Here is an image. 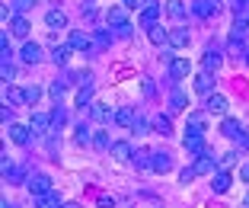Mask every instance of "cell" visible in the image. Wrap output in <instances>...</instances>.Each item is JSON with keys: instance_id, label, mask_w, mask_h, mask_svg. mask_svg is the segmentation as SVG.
<instances>
[{"instance_id": "1", "label": "cell", "mask_w": 249, "mask_h": 208, "mask_svg": "<svg viewBox=\"0 0 249 208\" xmlns=\"http://www.w3.org/2000/svg\"><path fill=\"white\" fill-rule=\"evenodd\" d=\"M106 22H109V26H115L122 36H128V29H131V26H128V7H124V3H118V7H109V13H106Z\"/></svg>"}, {"instance_id": "22", "label": "cell", "mask_w": 249, "mask_h": 208, "mask_svg": "<svg viewBox=\"0 0 249 208\" xmlns=\"http://www.w3.org/2000/svg\"><path fill=\"white\" fill-rule=\"evenodd\" d=\"M189 10L192 7H185L182 0H166V13L173 16V19H185V16H189Z\"/></svg>"}, {"instance_id": "11", "label": "cell", "mask_w": 249, "mask_h": 208, "mask_svg": "<svg viewBox=\"0 0 249 208\" xmlns=\"http://www.w3.org/2000/svg\"><path fill=\"white\" fill-rule=\"evenodd\" d=\"M192 13L201 16V19H208V16H217V3H211V0H192Z\"/></svg>"}, {"instance_id": "24", "label": "cell", "mask_w": 249, "mask_h": 208, "mask_svg": "<svg viewBox=\"0 0 249 208\" xmlns=\"http://www.w3.org/2000/svg\"><path fill=\"white\" fill-rule=\"evenodd\" d=\"M36 208H61V195L54 192H45V195H36Z\"/></svg>"}, {"instance_id": "6", "label": "cell", "mask_w": 249, "mask_h": 208, "mask_svg": "<svg viewBox=\"0 0 249 208\" xmlns=\"http://www.w3.org/2000/svg\"><path fill=\"white\" fill-rule=\"evenodd\" d=\"M182 148L189 151V154H195V157L208 154V144H205V138H201V134H185V138H182Z\"/></svg>"}, {"instance_id": "15", "label": "cell", "mask_w": 249, "mask_h": 208, "mask_svg": "<svg viewBox=\"0 0 249 208\" xmlns=\"http://www.w3.org/2000/svg\"><path fill=\"white\" fill-rule=\"evenodd\" d=\"M22 61H26V64H38V61H42V45L38 42H26L22 45Z\"/></svg>"}, {"instance_id": "38", "label": "cell", "mask_w": 249, "mask_h": 208, "mask_svg": "<svg viewBox=\"0 0 249 208\" xmlns=\"http://www.w3.org/2000/svg\"><path fill=\"white\" fill-rule=\"evenodd\" d=\"M93 144H96V148H103V151L112 148V141H109V134H106V132H96L93 134Z\"/></svg>"}, {"instance_id": "33", "label": "cell", "mask_w": 249, "mask_h": 208, "mask_svg": "<svg viewBox=\"0 0 249 208\" xmlns=\"http://www.w3.org/2000/svg\"><path fill=\"white\" fill-rule=\"evenodd\" d=\"M7 103H26V90H19V87H10L7 83Z\"/></svg>"}, {"instance_id": "43", "label": "cell", "mask_w": 249, "mask_h": 208, "mask_svg": "<svg viewBox=\"0 0 249 208\" xmlns=\"http://www.w3.org/2000/svg\"><path fill=\"white\" fill-rule=\"evenodd\" d=\"M195 176H198V173H195V167H185V170L179 173V179H182V183H192Z\"/></svg>"}, {"instance_id": "2", "label": "cell", "mask_w": 249, "mask_h": 208, "mask_svg": "<svg viewBox=\"0 0 249 208\" xmlns=\"http://www.w3.org/2000/svg\"><path fill=\"white\" fill-rule=\"evenodd\" d=\"M160 10H163V3H160V0H147L144 7H141V13H138V22L144 26V29L157 26V19H160Z\"/></svg>"}, {"instance_id": "42", "label": "cell", "mask_w": 249, "mask_h": 208, "mask_svg": "<svg viewBox=\"0 0 249 208\" xmlns=\"http://www.w3.org/2000/svg\"><path fill=\"white\" fill-rule=\"evenodd\" d=\"M29 7H36V0H13V10H16V13H26Z\"/></svg>"}, {"instance_id": "18", "label": "cell", "mask_w": 249, "mask_h": 208, "mask_svg": "<svg viewBox=\"0 0 249 208\" xmlns=\"http://www.w3.org/2000/svg\"><path fill=\"white\" fill-rule=\"evenodd\" d=\"M220 64H224V55H220V52H214V48H208V52H205V58H201V67H205L208 74H211V71H217Z\"/></svg>"}, {"instance_id": "29", "label": "cell", "mask_w": 249, "mask_h": 208, "mask_svg": "<svg viewBox=\"0 0 249 208\" xmlns=\"http://www.w3.org/2000/svg\"><path fill=\"white\" fill-rule=\"evenodd\" d=\"M73 99H77V106H80V109H87V103L93 99V87H89V83H83V87L77 90V96H73Z\"/></svg>"}, {"instance_id": "52", "label": "cell", "mask_w": 249, "mask_h": 208, "mask_svg": "<svg viewBox=\"0 0 249 208\" xmlns=\"http://www.w3.org/2000/svg\"><path fill=\"white\" fill-rule=\"evenodd\" d=\"M243 205H246V208H249V192H246V199H243Z\"/></svg>"}, {"instance_id": "16", "label": "cell", "mask_w": 249, "mask_h": 208, "mask_svg": "<svg viewBox=\"0 0 249 208\" xmlns=\"http://www.w3.org/2000/svg\"><path fill=\"white\" fill-rule=\"evenodd\" d=\"M115 122L122 128H134V122H138V115H134L131 106H122V109H115Z\"/></svg>"}, {"instance_id": "37", "label": "cell", "mask_w": 249, "mask_h": 208, "mask_svg": "<svg viewBox=\"0 0 249 208\" xmlns=\"http://www.w3.org/2000/svg\"><path fill=\"white\" fill-rule=\"evenodd\" d=\"M236 164V154H233V151H230V154H224V157H220V160H217V170H230V167H233Z\"/></svg>"}, {"instance_id": "54", "label": "cell", "mask_w": 249, "mask_h": 208, "mask_svg": "<svg viewBox=\"0 0 249 208\" xmlns=\"http://www.w3.org/2000/svg\"><path fill=\"white\" fill-rule=\"evenodd\" d=\"M211 3H220V0H211Z\"/></svg>"}, {"instance_id": "46", "label": "cell", "mask_w": 249, "mask_h": 208, "mask_svg": "<svg viewBox=\"0 0 249 208\" xmlns=\"http://www.w3.org/2000/svg\"><path fill=\"white\" fill-rule=\"evenodd\" d=\"M134 132H138V134H147V122L138 119V122H134Z\"/></svg>"}, {"instance_id": "34", "label": "cell", "mask_w": 249, "mask_h": 208, "mask_svg": "<svg viewBox=\"0 0 249 208\" xmlns=\"http://www.w3.org/2000/svg\"><path fill=\"white\" fill-rule=\"evenodd\" d=\"M38 99H42V87H38V83H36V87H26V103L36 106Z\"/></svg>"}, {"instance_id": "21", "label": "cell", "mask_w": 249, "mask_h": 208, "mask_svg": "<svg viewBox=\"0 0 249 208\" xmlns=\"http://www.w3.org/2000/svg\"><path fill=\"white\" fill-rule=\"evenodd\" d=\"M29 19H26V16H13V19H10V32H13V36H19V38H26L29 36Z\"/></svg>"}, {"instance_id": "47", "label": "cell", "mask_w": 249, "mask_h": 208, "mask_svg": "<svg viewBox=\"0 0 249 208\" xmlns=\"http://www.w3.org/2000/svg\"><path fill=\"white\" fill-rule=\"evenodd\" d=\"M122 3H124V7H128V10H138V7H144L141 0H122Z\"/></svg>"}, {"instance_id": "19", "label": "cell", "mask_w": 249, "mask_h": 208, "mask_svg": "<svg viewBox=\"0 0 249 208\" xmlns=\"http://www.w3.org/2000/svg\"><path fill=\"white\" fill-rule=\"evenodd\" d=\"M112 157H115V160H131L134 157V151H131V144L128 141H112Z\"/></svg>"}, {"instance_id": "3", "label": "cell", "mask_w": 249, "mask_h": 208, "mask_svg": "<svg viewBox=\"0 0 249 208\" xmlns=\"http://www.w3.org/2000/svg\"><path fill=\"white\" fill-rule=\"evenodd\" d=\"M205 132H208L205 112H189V122H185V134H201V138H205Z\"/></svg>"}, {"instance_id": "48", "label": "cell", "mask_w": 249, "mask_h": 208, "mask_svg": "<svg viewBox=\"0 0 249 208\" xmlns=\"http://www.w3.org/2000/svg\"><path fill=\"white\" fill-rule=\"evenodd\" d=\"M240 179H243V183H249V164L240 167Z\"/></svg>"}, {"instance_id": "31", "label": "cell", "mask_w": 249, "mask_h": 208, "mask_svg": "<svg viewBox=\"0 0 249 208\" xmlns=\"http://www.w3.org/2000/svg\"><path fill=\"white\" fill-rule=\"evenodd\" d=\"M220 132L227 134V138H240V122L227 115V119H224V125H220Z\"/></svg>"}, {"instance_id": "23", "label": "cell", "mask_w": 249, "mask_h": 208, "mask_svg": "<svg viewBox=\"0 0 249 208\" xmlns=\"http://www.w3.org/2000/svg\"><path fill=\"white\" fill-rule=\"evenodd\" d=\"M89 115H93L96 122H109V119H115V115H112V106H106V103H93V106H89Z\"/></svg>"}, {"instance_id": "30", "label": "cell", "mask_w": 249, "mask_h": 208, "mask_svg": "<svg viewBox=\"0 0 249 208\" xmlns=\"http://www.w3.org/2000/svg\"><path fill=\"white\" fill-rule=\"evenodd\" d=\"M71 52H73L71 45H58V48L52 52V61H54V64H67V58H71Z\"/></svg>"}, {"instance_id": "4", "label": "cell", "mask_w": 249, "mask_h": 208, "mask_svg": "<svg viewBox=\"0 0 249 208\" xmlns=\"http://www.w3.org/2000/svg\"><path fill=\"white\" fill-rule=\"evenodd\" d=\"M150 170L154 173H169L173 170V157H169L166 151H154V154H150Z\"/></svg>"}, {"instance_id": "44", "label": "cell", "mask_w": 249, "mask_h": 208, "mask_svg": "<svg viewBox=\"0 0 249 208\" xmlns=\"http://www.w3.org/2000/svg\"><path fill=\"white\" fill-rule=\"evenodd\" d=\"M0 74H3V80H13V64H10V61H3V67H0Z\"/></svg>"}, {"instance_id": "27", "label": "cell", "mask_w": 249, "mask_h": 208, "mask_svg": "<svg viewBox=\"0 0 249 208\" xmlns=\"http://www.w3.org/2000/svg\"><path fill=\"white\" fill-rule=\"evenodd\" d=\"M185 103H189V96H185L182 90H173V96H169V112H182Z\"/></svg>"}, {"instance_id": "7", "label": "cell", "mask_w": 249, "mask_h": 208, "mask_svg": "<svg viewBox=\"0 0 249 208\" xmlns=\"http://www.w3.org/2000/svg\"><path fill=\"white\" fill-rule=\"evenodd\" d=\"M29 192L32 195H45V192H52V179L45 176V173H36V176H29Z\"/></svg>"}, {"instance_id": "10", "label": "cell", "mask_w": 249, "mask_h": 208, "mask_svg": "<svg viewBox=\"0 0 249 208\" xmlns=\"http://www.w3.org/2000/svg\"><path fill=\"white\" fill-rule=\"evenodd\" d=\"M192 87H195V93H201V96H211V93H214V80H211L208 71L195 74V83H192Z\"/></svg>"}, {"instance_id": "49", "label": "cell", "mask_w": 249, "mask_h": 208, "mask_svg": "<svg viewBox=\"0 0 249 208\" xmlns=\"http://www.w3.org/2000/svg\"><path fill=\"white\" fill-rule=\"evenodd\" d=\"M240 148H243V151H249V134H240Z\"/></svg>"}, {"instance_id": "35", "label": "cell", "mask_w": 249, "mask_h": 208, "mask_svg": "<svg viewBox=\"0 0 249 208\" xmlns=\"http://www.w3.org/2000/svg\"><path fill=\"white\" fill-rule=\"evenodd\" d=\"M64 90H67V83H52V90H48V93H52V99H54V103H58L61 106V99H64Z\"/></svg>"}, {"instance_id": "25", "label": "cell", "mask_w": 249, "mask_h": 208, "mask_svg": "<svg viewBox=\"0 0 249 208\" xmlns=\"http://www.w3.org/2000/svg\"><path fill=\"white\" fill-rule=\"evenodd\" d=\"M230 183H233V179H230V173L227 170H217V173H214V183H211V186H214V192H227Z\"/></svg>"}, {"instance_id": "51", "label": "cell", "mask_w": 249, "mask_h": 208, "mask_svg": "<svg viewBox=\"0 0 249 208\" xmlns=\"http://www.w3.org/2000/svg\"><path fill=\"white\" fill-rule=\"evenodd\" d=\"M61 208H80V205H77V202H64V205H61Z\"/></svg>"}, {"instance_id": "12", "label": "cell", "mask_w": 249, "mask_h": 208, "mask_svg": "<svg viewBox=\"0 0 249 208\" xmlns=\"http://www.w3.org/2000/svg\"><path fill=\"white\" fill-rule=\"evenodd\" d=\"M7 132H10V141H13V144H19V148L29 144V132H32L29 125H10Z\"/></svg>"}, {"instance_id": "50", "label": "cell", "mask_w": 249, "mask_h": 208, "mask_svg": "<svg viewBox=\"0 0 249 208\" xmlns=\"http://www.w3.org/2000/svg\"><path fill=\"white\" fill-rule=\"evenodd\" d=\"M0 208H16V205H13V202H7V199H3V202H0Z\"/></svg>"}, {"instance_id": "45", "label": "cell", "mask_w": 249, "mask_h": 208, "mask_svg": "<svg viewBox=\"0 0 249 208\" xmlns=\"http://www.w3.org/2000/svg\"><path fill=\"white\" fill-rule=\"evenodd\" d=\"M99 208H115V199H109V195H103V199H99Z\"/></svg>"}, {"instance_id": "17", "label": "cell", "mask_w": 249, "mask_h": 208, "mask_svg": "<svg viewBox=\"0 0 249 208\" xmlns=\"http://www.w3.org/2000/svg\"><path fill=\"white\" fill-rule=\"evenodd\" d=\"M173 48H189V42H192V36H189V29H169V38H166Z\"/></svg>"}, {"instance_id": "36", "label": "cell", "mask_w": 249, "mask_h": 208, "mask_svg": "<svg viewBox=\"0 0 249 208\" xmlns=\"http://www.w3.org/2000/svg\"><path fill=\"white\" fill-rule=\"evenodd\" d=\"M150 154H154V151H134V164H141V167H150Z\"/></svg>"}, {"instance_id": "26", "label": "cell", "mask_w": 249, "mask_h": 208, "mask_svg": "<svg viewBox=\"0 0 249 208\" xmlns=\"http://www.w3.org/2000/svg\"><path fill=\"white\" fill-rule=\"evenodd\" d=\"M45 22H48L52 29H64V26H67V13H61V10H48Z\"/></svg>"}, {"instance_id": "39", "label": "cell", "mask_w": 249, "mask_h": 208, "mask_svg": "<svg viewBox=\"0 0 249 208\" xmlns=\"http://www.w3.org/2000/svg\"><path fill=\"white\" fill-rule=\"evenodd\" d=\"M64 122H67V112H64V109H61V106H58V109L52 112V125H54V128H61V125H64Z\"/></svg>"}, {"instance_id": "40", "label": "cell", "mask_w": 249, "mask_h": 208, "mask_svg": "<svg viewBox=\"0 0 249 208\" xmlns=\"http://www.w3.org/2000/svg\"><path fill=\"white\" fill-rule=\"evenodd\" d=\"M93 42H96V48H106V45H109L112 38H109V32H103V29H99V32L93 36Z\"/></svg>"}, {"instance_id": "20", "label": "cell", "mask_w": 249, "mask_h": 208, "mask_svg": "<svg viewBox=\"0 0 249 208\" xmlns=\"http://www.w3.org/2000/svg\"><path fill=\"white\" fill-rule=\"evenodd\" d=\"M246 32H249V19L236 16V22H233V29H230V38H227V42H243V38H246Z\"/></svg>"}, {"instance_id": "14", "label": "cell", "mask_w": 249, "mask_h": 208, "mask_svg": "<svg viewBox=\"0 0 249 208\" xmlns=\"http://www.w3.org/2000/svg\"><path fill=\"white\" fill-rule=\"evenodd\" d=\"M195 173L198 176H201V173H217V160L211 157V151L201 154V157H195Z\"/></svg>"}, {"instance_id": "53", "label": "cell", "mask_w": 249, "mask_h": 208, "mask_svg": "<svg viewBox=\"0 0 249 208\" xmlns=\"http://www.w3.org/2000/svg\"><path fill=\"white\" fill-rule=\"evenodd\" d=\"M243 58H246V64H249V48H246V55H243Z\"/></svg>"}, {"instance_id": "5", "label": "cell", "mask_w": 249, "mask_h": 208, "mask_svg": "<svg viewBox=\"0 0 249 208\" xmlns=\"http://www.w3.org/2000/svg\"><path fill=\"white\" fill-rule=\"evenodd\" d=\"M67 45H71V48H77V52H89L96 42H93V36H87V32H80V29H73L71 38H67Z\"/></svg>"}, {"instance_id": "9", "label": "cell", "mask_w": 249, "mask_h": 208, "mask_svg": "<svg viewBox=\"0 0 249 208\" xmlns=\"http://www.w3.org/2000/svg\"><path fill=\"white\" fill-rule=\"evenodd\" d=\"M205 109L211 112V115H227V96H220V93H211V96L205 99Z\"/></svg>"}, {"instance_id": "8", "label": "cell", "mask_w": 249, "mask_h": 208, "mask_svg": "<svg viewBox=\"0 0 249 208\" xmlns=\"http://www.w3.org/2000/svg\"><path fill=\"white\" fill-rule=\"evenodd\" d=\"M29 128H32L36 134H48V132L54 128V125H52V115H45V112H32Z\"/></svg>"}, {"instance_id": "32", "label": "cell", "mask_w": 249, "mask_h": 208, "mask_svg": "<svg viewBox=\"0 0 249 208\" xmlns=\"http://www.w3.org/2000/svg\"><path fill=\"white\" fill-rule=\"evenodd\" d=\"M147 38H150L154 45H163L169 38V32H163V26H150V29H147Z\"/></svg>"}, {"instance_id": "13", "label": "cell", "mask_w": 249, "mask_h": 208, "mask_svg": "<svg viewBox=\"0 0 249 208\" xmlns=\"http://www.w3.org/2000/svg\"><path fill=\"white\" fill-rule=\"evenodd\" d=\"M169 74L176 77V80L189 77V74H192V64H189V58H173V61H169Z\"/></svg>"}, {"instance_id": "41", "label": "cell", "mask_w": 249, "mask_h": 208, "mask_svg": "<svg viewBox=\"0 0 249 208\" xmlns=\"http://www.w3.org/2000/svg\"><path fill=\"white\" fill-rule=\"evenodd\" d=\"M73 141H77V144H87L89 141V128L80 125V128H77V134H73Z\"/></svg>"}, {"instance_id": "28", "label": "cell", "mask_w": 249, "mask_h": 208, "mask_svg": "<svg viewBox=\"0 0 249 208\" xmlns=\"http://www.w3.org/2000/svg\"><path fill=\"white\" fill-rule=\"evenodd\" d=\"M154 132L163 134V138L173 134V122H169V115H157V119H154Z\"/></svg>"}]
</instances>
